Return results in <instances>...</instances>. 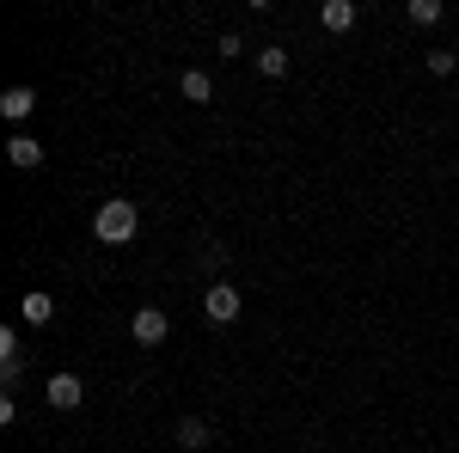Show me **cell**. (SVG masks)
<instances>
[{
    "mask_svg": "<svg viewBox=\"0 0 459 453\" xmlns=\"http://www.w3.org/2000/svg\"><path fill=\"white\" fill-rule=\"evenodd\" d=\"M135 227H142V214H135L129 196H110V203H99V214H92L99 245H129V240H135Z\"/></svg>",
    "mask_w": 459,
    "mask_h": 453,
    "instance_id": "6da1fadb",
    "label": "cell"
},
{
    "mask_svg": "<svg viewBox=\"0 0 459 453\" xmlns=\"http://www.w3.org/2000/svg\"><path fill=\"white\" fill-rule=\"evenodd\" d=\"M239 307H246V301H239V288H233V282H214L209 294H203V313H209L214 325H233Z\"/></svg>",
    "mask_w": 459,
    "mask_h": 453,
    "instance_id": "7a4b0ae2",
    "label": "cell"
},
{
    "mask_svg": "<svg viewBox=\"0 0 459 453\" xmlns=\"http://www.w3.org/2000/svg\"><path fill=\"white\" fill-rule=\"evenodd\" d=\"M43 398H49L56 411H80V405H86V380H80V374H49Z\"/></svg>",
    "mask_w": 459,
    "mask_h": 453,
    "instance_id": "3957f363",
    "label": "cell"
},
{
    "mask_svg": "<svg viewBox=\"0 0 459 453\" xmlns=\"http://www.w3.org/2000/svg\"><path fill=\"white\" fill-rule=\"evenodd\" d=\"M166 331H172V318L160 313V307H142V313H135V344H142V349H160V344H166Z\"/></svg>",
    "mask_w": 459,
    "mask_h": 453,
    "instance_id": "277c9868",
    "label": "cell"
},
{
    "mask_svg": "<svg viewBox=\"0 0 459 453\" xmlns=\"http://www.w3.org/2000/svg\"><path fill=\"white\" fill-rule=\"evenodd\" d=\"M355 19H361L355 0H325V6H318V25H325V31H350Z\"/></svg>",
    "mask_w": 459,
    "mask_h": 453,
    "instance_id": "5b68a950",
    "label": "cell"
},
{
    "mask_svg": "<svg viewBox=\"0 0 459 453\" xmlns=\"http://www.w3.org/2000/svg\"><path fill=\"white\" fill-rule=\"evenodd\" d=\"M0 110H6L13 123H25V117L37 110V92L31 86H6V92H0Z\"/></svg>",
    "mask_w": 459,
    "mask_h": 453,
    "instance_id": "8992f818",
    "label": "cell"
},
{
    "mask_svg": "<svg viewBox=\"0 0 459 453\" xmlns=\"http://www.w3.org/2000/svg\"><path fill=\"white\" fill-rule=\"evenodd\" d=\"M178 86H184V99H190V105H209V99H214V80L203 68H184V80H178Z\"/></svg>",
    "mask_w": 459,
    "mask_h": 453,
    "instance_id": "52a82bcc",
    "label": "cell"
},
{
    "mask_svg": "<svg viewBox=\"0 0 459 453\" xmlns=\"http://www.w3.org/2000/svg\"><path fill=\"white\" fill-rule=\"evenodd\" d=\"M6 160H13V166H25V172H31V166H43V147H37L31 135H13V141H6Z\"/></svg>",
    "mask_w": 459,
    "mask_h": 453,
    "instance_id": "ba28073f",
    "label": "cell"
},
{
    "mask_svg": "<svg viewBox=\"0 0 459 453\" xmlns=\"http://www.w3.org/2000/svg\"><path fill=\"white\" fill-rule=\"evenodd\" d=\"M19 313H25V325H49V318H56V301H49V294H25Z\"/></svg>",
    "mask_w": 459,
    "mask_h": 453,
    "instance_id": "9c48e42d",
    "label": "cell"
},
{
    "mask_svg": "<svg viewBox=\"0 0 459 453\" xmlns=\"http://www.w3.org/2000/svg\"><path fill=\"white\" fill-rule=\"evenodd\" d=\"M257 74H264V80H282L288 74V49L282 43H276V49H257Z\"/></svg>",
    "mask_w": 459,
    "mask_h": 453,
    "instance_id": "30bf717a",
    "label": "cell"
},
{
    "mask_svg": "<svg viewBox=\"0 0 459 453\" xmlns=\"http://www.w3.org/2000/svg\"><path fill=\"white\" fill-rule=\"evenodd\" d=\"M441 13H447L441 0H411V6H404V19H411V25H435Z\"/></svg>",
    "mask_w": 459,
    "mask_h": 453,
    "instance_id": "8fae6325",
    "label": "cell"
},
{
    "mask_svg": "<svg viewBox=\"0 0 459 453\" xmlns=\"http://www.w3.org/2000/svg\"><path fill=\"white\" fill-rule=\"evenodd\" d=\"M178 441H184V448H203V441H209V423H203V417H184V423H178Z\"/></svg>",
    "mask_w": 459,
    "mask_h": 453,
    "instance_id": "7c38bea8",
    "label": "cell"
},
{
    "mask_svg": "<svg viewBox=\"0 0 459 453\" xmlns=\"http://www.w3.org/2000/svg\"><path fill=\"white\" fill-rule=\"evenodd\" d=\"M454 68H459V56H454V49H429V74H435V80H447Z\"/></svg>",
    "mask_w": 459,
    "mask_h": 453,
    "instance_id": "4fadbf2b",
    "label": "cell"
}]
</instances>
